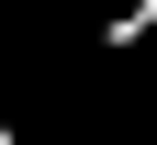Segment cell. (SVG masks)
<instances>
[{
  "label": "cell",
  "instance_id": "obj_1",
  "mask_svg": "<svg viewBox=\"0 0 157 145\" xmlns=\"http://www.w3.org/2000/svg\"><path fill=\"white\" fill-rule=\"evenodd\" d=\"M101 45H112V56H135V45H157V0H124V11L101 23Z\"/></svg>",
  "mask_w": 157,
  "mask_h": 145
},
{
  "label": "cell",
  "instance_id": "obj_2",
  "mask_svg": "<svg viewBox=\"0 0 157 145\" xmlns=\"http://www.w3.org/2000/svg\"><path fill=\"white\" fill-rule=\"evenodd\" d=\"M0 145H23V134H11V112H0Z\"/></svg>",
  "mask_w": 157,
  "mask_h": 145
}]
</instances>
